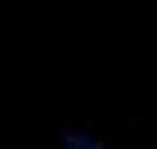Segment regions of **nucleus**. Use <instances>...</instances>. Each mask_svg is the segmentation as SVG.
<instances>
[]
</instances>
